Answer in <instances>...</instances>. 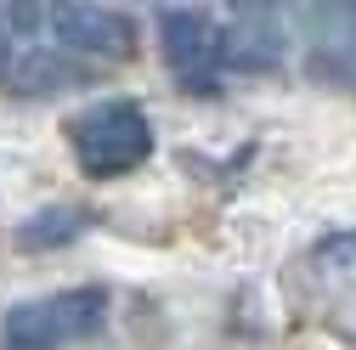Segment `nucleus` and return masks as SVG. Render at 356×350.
I'll list each match as a JSON object with an SVG mask.
<instances>
[{"label": "nucleus", "mask_w": 356, "mask_h": 350, "mask_svg": "<svg viewBox=\"0 0 356 350\" xmlns=\"http://www.w3.org/2000/svg\"><path fill=\"white\" fill-rule=\"evenodd\" d=\"M63 130H68V147H74L79 169L97 175V181L130 175L153 153V124H147L136 97H102L91 108H79Z\"/></svg>", "instance_id": "obj_1"}, {"label": "nucleus", "mask_w": 356, "mask_h": 350, "mask_svg": "<svg viewBox=\"0 0 356 350\" xmlns=\"http://www.w3.org/2000/svg\"><path fill=\"white\" fill-rule=\"evenodd\" d=\"M108 317L102 288H63L46 299H23L0 317V350H68L91 339Z\"/></svg>", "instance_id": "obj_2"}, {"label": "nucleus", "mask_w": 356, "mask_h": 350, "mask_svg": "<svg viewBox=\"0 0 356 350\" xmlns=\"http://www.w3.org/2000/svg\"><path fill=\"white\" fill-rule=\"evenodd\" d=\"M159 51L175 74V85L193 97H215L220 74H227V34L209 6H159Z\"/></svg>", "instance_id": "obj_3"}, {"label": "nucleus", "mask_w": 356, "mask_h": 350, "mask_svg": "<svg viewBox=\"0 0 356 350\" xmlns=\"http://www.w3.org/2000/svg\"><path fill=\"white\" fill-rule=\"evenodd\" d=\"M289 17L305 28V79H317V85L356 79V0L294 6Z\"/></svg>", "instance_id": "obj_4"}, {"label": "nucleus", "mask_w": 356, "mask_h": 350, "mask_svg": "<svg viewBox=\"0 0 356 350\" xmlns=\"http://www.w3.org/2000/svg\"><path fill=\"white\" fill-rule=\"evenodd\" d=\"M51 34L63 51L85 57L91 68L136 57V23L113 6H51Z\"/></svg>", "instance_id": "obj_5"}, {"label": "nucleus", "mask_w": 356, "mask_h": 350, "mask_svg": "<svg viewBox=\"0 0 356 350\" xmlns=\"http://www.w3.org/2000/svg\"><path fill=\"white\" fill-rule=\"evenodd\" d=\"M220 34H227V68L232 74H277L283 68V12L260 6V0H243L220 17Z\"/></svg>", "instance_id": "obj_6"}, {"label": "nucleus", "mask_w": 356, "mask_h": 350, "mask_svg": "<svg viewBox=\"0 0 356 350\" xmlns=\"http://www.w3.org/2000/svg\"><path fill=\"white\" fill-rule=\"evenodd\" d=\"M91 62L63 51V46H29L12 68H6V85L17 97H57V91H74V85H91Z\"/></svg>", "instance_id": "obj_7"}, {"label": "nucleus", "mask_w": 356, "mask_h": 350, "mask_svg": "<svg viewBox=\"0 0 356 350\" xmlns=\"http://www.w3.org/2000/svg\"><path fill=\"white\" fill-rule=\"evenodd\" d=\"M91 232V209L79 203H51V209H34L12 226V249L23 254H51V249H68Z\"/></svg>", "instance_id": "obj_8"}, {"label": "nucleus", "mask_w": 356, "mask_h": 350, "mask_svg": "<svg viewBox=\"0 0 356 350\" xmlns=\"http://www.w3.org/2000/svg\"><path fill=\"white\" fill-rule=\"evenodd\" d=\"M311 260L328 272H350L356 266V226H339V232H323L317 243H311Z\"/></svg>", "instance_id": "obj_9"}, {"label": "nucleus", "mask_w": 356, "mask_h": 350, "mask_svg": "<svg viewBox=\"0 0 356 350\" xmlns=\"http://www.w3.org/2000/svg\"><path fill=\"white\" fill-rule=\"evenodd\" d=\"M328 328H334L339 339H350V344H356V294H350V299H339L334 311H328Z\"/></svg>", "instance_id": "obj_10"}]
</instances>
